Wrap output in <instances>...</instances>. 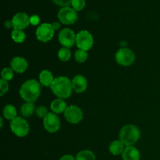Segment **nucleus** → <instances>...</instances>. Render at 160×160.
<instances>
[{
    "label": "nucleus",
    "instance_id": "1",
    "mask_svg": "<svg viewBox=\"0 0 160 160\" xmlns=\"http://www.w3.org/2000/svg\"><path fill=\"white\" fill-rule=\"evenodd\" d=\"M40 84L34 79L25 81L20 87V95L27 102L34 103L40 96Z\"/></svg>",
    "mask_w": 160,
    "mask_h": 160
},
{
    "label": "nucleus",
    "instance_id": "2",
    "mask_svg": "<svg viewBox=\"0 0 160 160\" xmlns=\"http://www.w3.org/2000/svg\"><path fill=\"white\" fill-rule=\"evenodd\" d=\"M52 92L59 98H67L73 92L72 81L67 77H58L55 78L51 86Z\"/></svg>",
    "mask_w": 160,
    "mask_h": 160
},
{
    "label": "nucleus",
    "instance_id": "3",
    "mask_svg": "<svg viewBox=\"0 0 160 160\" xmlns=\"http://www.w3.org/2000/svg\"><path fill=\"white\" fill-rule=\"evenodd\" d=\"M120 140L125 146H132L139 140L141 133L138 128L135 125L128 124L122 128L120 131Z\"/></svg>",
    "mask_w": 160,
    "mask_h": 160
},
{
    "label": "nucleus",
    "instance_id": "4",
    "mask_svg": "<svg viewBox=\"0 0 160 160\" xmlns=\"http://www.w3.org/2000/svg\"><path fill=\"white\" fill-rule=\"evenodd\" d=\"M10 128L12 133L18 137H25L28 135L30 131V127L28 122L21 117H17L11 120Z\"/></svg>",
    "mask_w": 160,
    "mask_h": 160
},
{
    "label": "nucleus",
    "instance_id": "5",
    "mask_svg": "<svg viewBox=\"0 0 160 160\" xmlns=\"http://www.w3.org/2000/svg\"><path fill=\"white\" fill-rule=\"evenodd\" d=\"M94 43L92 34L86 30L79 31L76 36V44L79 49L88 51Z\"/></svg>",
    "mask_w": 160,
    "mask_h": 160
},
{
    "label": "nucleus",
    "instance_id": "6",
    "mask_svg": "<svg viewBox=\"0 0 160 160\" xmlns=\"http://www.w3.org/2000/svg\"><path fill=\"white\" fill-rule=\"evenodd\" d=\"M58 18L63 24H73L78 20V16L73 8L62 7L58 12Z\"/></svg>",
    "mask_w": 160,
    "mask_h": 160
},
{
    "label": "nucleus",
    "instance_id": "7",
    "mask_svg": "<svg viewBox=\"0 0 160 160\" xmlns=\"http://www.w3.org/2000/svg\"><path fill=\"white\" fill-rule=\"evenodd\" d=\"M116 60L120 65L128 67L134 63L135 60V56L131 49L128 48H123L119 49L116 53Z\"/></svg>",
    "mask_w": 160,
    "mask_h": 160
},
{
    "label": "nucleus",
    "instance_id": "8",
    "mask_svg": "<svg viewBox=\"0 0 160 160\" xmlns=\"http://www.w3.org/2000/svg\"><path fill=\"white\" fill-rule=\"evenodd\" d=\"M55 30L52 25L45 23L41 24L36 30V38L42 42H47L51 40L54 36Z\"/></svg>",
    "mask_w": 160,
    "mask_h": 160
},
{
    "label": "nucleus",
    "instance_id": "9",
    "mask_svg": "<svg viewBox=\"0 0 160 160\" xmlns=\"http://www.w3.org/2000/svg\"><path fill=\"white\" fill-rule=\"evenodd\" d=\"M75 33L69 28H64L59 34V42L64 48H71L76 43Z\"/></svg>",
    "mask_w": 160,
    "mask_h": 160
},
{
    "label": "nucleus",
    "instance_id": "10",
    "mask_svg": "<svg viewBox=\"0 0 160 160\" xmlns=\"http://www.w3.org/2000/svg\"><path fill=\"white\" fill-rule=\"evenodd\" d=\"M64 117L69 123L76 124L81 122L83 119V112L81 108L72 105L67 106L64 112Z\"/></svg>",
    "mask_w": 160,
    "mask_h": 160
},
{
    "label": "nucleus",
    "instance_id": "11",
    "mask_svg": "<svg viewBox=\"0 0 160 160\" xmlns=\"http://www.w3.org/2000/svg\"><path fill=\"white\" fill-rule=\"evenodd\" d=\"M43 125L45 129L49 133H56L60 128V120L54 112H48L43 119Z\"/></svg>",
    "mask_w": 160,
    "mask_h": 160
},
{
    "label": "nucleus",
    "instance_id": "12",
    "mask_svg": "<svg viewBox=\"0 0 160 160\" xmlns=\"http://www.w3.org/2000/svg\"><path fill=\"white\" fill-rule=\"evenodd\" d=\"M12 22L14 30H20V31H23V29L28 28L31 23L30 17L25 12H17L12 17Z\"/></svg>",
    "mask_w": 160,
    "mask_h": 160
},
{
    "label": "nucleus",
    "instance_id": "13",
    "mask_svg": "<svg viewBox=\"0 0 160 160\" xmlns=\"http://www.w3.org/2000/svg\"><path fill=\"white\" fill-rule=\"evenodd\" d=\"M10 66L13 71L19 73H23L28 69V63L24 58L17 56V57H14L12 59L10 62Z\"/></svg>",
    "mask_w": 160,
    "mask_h": 160
},
{
    "label": "nucleus",
    "instance_id": "14",
    "mask_svg": "<svg viewBox=\"0 0 160 160\" xmlns=\"http://www.w3.org/2000/svg\"><path fill=\"white\" fill-rule=\"evenodd\" d=\"M73 90L77 93H82L87 89L88 82L86 78L81 74L75 76L72 80Z\"/></svg>",
    "mask_w": 160,
    "mask_h": 160
},
{
    "label": "nucleus",
    "instance_id": "15",
    "mask_svg": "<svg viewBox=\"0 0 160 160\" xmlns=\"http://www.w3.org/2000/svg\"><path fill=\"white\" fill-rule=\"evenodd\" d=\"M123 160H140V152L138 150L132 146H127L122 153Z\"/></svg>",
    "mask_w": 160,
    "mask_h": 160
},
{
    "label": "nucleus",
    "instance_id": "16",
    "mask_svg": "<svg viewBox=\"0 0 160 160\" xmlns=\"http://www.w3.org/2000/svg\"><path fill=\"white\" fill-rule=\"evenodd\" d=\"M50 107H51L52 111L54 113L59 114L65 112L67 106L66 102L63 101L62 98H57V99H55L54 101L52 102Z\"/></svg>",
    "mask_w": 160,
    "mask_h": 160
},
{
    "label": "nucleus",
    "instance_id": "17",
    "mask_svg": "<svg viewBox=\"0 0 160 160\" xmlns=\"http://www.w3.org/2000/svg\"><path fill=\"white\" fill-rule=\"evenodd\" d=\"M39 80L40 82L45 87H51L54 81V78L52 76V73L49 70H42L39 74Z\"/></svg>",
    "mask_w": 160,
    "mask_h": 160
},
{
    "label": "nucleus",
    "instance_id": "18",
    "mask_svg": "<svg viewBox=\"0 0 160 160\" xmlns=\"http://www.w3.org/2000/svg\"><path fill=\"white\" fill-rule=\"evenodd\" d=\"M124 144L120 140H116L114 142H111L109 145V152L113 156H118V155L122 154L124 150Z\"/></svg>",
    "mask_w": 160,
    "mask_h": 160
},
{
    "label": "nucleus",
    "instance_id": "19",
    "mask_svg": "<svg viewBox=\"0 0 160 160\" xmlns=\"http://www.w3.org/2000/svg\"><path fill=\"white\" fill-rule=\"evenodd\" d=\"M17 109L12 105H6L3 109V115L7 120H14L17 117Z\"/></svg>",
    "mask_w": 160,
    "mask_h": 160
},
{
    "label": "nucleus",
    "instance_id": "20",
    "mask_svg": "<svg viewBox=\"0 0 160 160\" xmlns=\"http://www.w3.org/2000/svg\"><path fill=\"white\" fill-rule=\"evenodd\" d=\"M21 114L24 117H31L36 111L33 102H27L21 106Z\"/></svg>",
    "mask_w": 160,
    "mask_h": 160
},
{
    "label": "nucleus",
    "instance_id": "21",
    "mask_svg": "<svg viewBox=\"0 0 160 160\" xmlns=\"http://www.w3.org/2000/svg\"><path fill=\"white\" fill-rule=\"evenodd\" d=\"M76 160H95V156L90 150H83L77 154Z\"/></svg>",
    "mask_w": 160,
    "mask_h": 160
},
{
    "label": "nucleus",
    "instance_id": "22",
    "mask_svg": "<svg viewBox=\"0 0 160 160\" xmlns=\"http://www.w3.org/2000/svg\"><path fill=\"white\" fill-rule=\"evenodd\" d=\"M11 37L12 39L17 43H22L24 42L26 38V34L23 31L20 30H13L11 33Z\"/></svg>",
    "mask_w": 160,
    "mask_h": 160
},
{
    "label": "nucleus",
    "instance_id": "23",
    "mask_svg": "<svg viewBox=\"0 0 160 160\" xmlns=\"http://www.w3.org/2000/svg\"><path fill=\"white\" fill-rule=\"evenodd\" d=\"M58 57L62 62H67L71 57V52L67 48H62L58 52Z\"/></svg>",
    "mask_w": 160,
    "mask_h": 160
},
{
    "label": "nucleus",
    "instance_id": "24",
    "mask_svg": "<svg viewBox=\"0 0 160 160\" xmlns=\"http://www.w3.org/2000/svg\"><path fill=\"white\" fill-rule=\"evenodd\" d=\"M74 59L78 62H84L88 59V53L84 50L78 49L75 52Z\"/></svg>",
    "mask_w": 160,
    "mask_h": 160
},
{
    "label": "nucleus",
    "instance_id": "25",
    "mask_svg": "<svg viewBox=\"0 0 160 160\" xmlns=\"http://www.w3.org/2000/svg\"><path fill=\"white\" fill-rule=\"evenodd\" d=\"M1 76L2 79L4 80V81H11L13 78V70L11 67H6L2 70Z\"/></svg>",
    "mask_w": 160,
    "mask_h": 160
},
{
    "label": "nucleus",
    "instance_id": "26",
    "mask_svg": "<svg viewBox=\"0 0 160 160\" xmlns=\"http://www.w3.org/2000/svg\"><path fill=\"white\" fill-rule=\"evenodd\" d=\"M72 6L76 11H81L85 6V0H72Z\"/></svg>",
    "mask_w": 160,
    "mask_h": 160
},
{
    "label": "nucleus",
    "instance_id": "27",
    "mask_svg": "<svg viewBox=\"0 0 160 160\" xmlns=\"http://www.w3.org/2000/svg\"><path fill=\"white\" fill-rule=\"evenodd\" d=\"M36 114H37V116L38 117H40V118H45V117H46L47 115H48V109H47V108L45 107V106H38V107L36 109V111H35Z\"/></svg>",
    "mask_w": 160,
    "mask_h": 160
},
{
    "label": "nucleus",
    "instance_id": "28",
    "mask_svg": "<svg viewBox=\"0 0 160 160\" xmlns=\"http://www.w3.org/2000/svg\"><path fill=\"white\" fill-rule=\"evenodd\" d=\"M0 89H1V96L4 95L9 90V84L8 81L4 80H0Z\"/></svg>",
    "mask_w": 160,
    "mask_h": 160
},
{
    "label": "nucleus",
    "instance_id": "29",
    "mask_svg": "<svg viewBox=\"0 0 160 160\" xmlns=\"http://www.w3.org/2000/svg\"><path fill=\"white\" fill-rule=\"evenodd\" d=\"M55 4L62 7H68L71 5L72 0H52Z\"/></svg>",
    "mask_w": 160,
    "mask_h": 160
},
{
    "label": "nucleus",
    "instance_id": "30",
    "mask_svg": "<svg viewBox=\"0 0 160 160\" xmlns=\"http://www.w3.org/2000/svg\"><path fill=\"white\" fill-rule=\"evenodd\" d=\"M40 22V18L37 15H33L30 17V23L32 25H38Z\"/></svg>",
    "mask_w": 160,
    "mask_h": 160
},
{
    "label": "nucleus",
    "instance_id": "31",
    "mask_svg": "<svg viewBox=\"0 0 160 160\" xmlns=\"http://www.w3.org/2000/svg\"><path fill=\"white\" fill-rule=\"evenodd\" d=\"M59 160H76V158H74L71 155H64Z\"/></svg>",
    "mask_w": 160,
    "mask_h": 160
},
{
    "label": "nucleus",
    "instance_id": "32",
    "mask_svg": "<svg viewBox=\"0 0 160 160\" xmlns=\"http://www.w3.org/2000/svg\"><path fill=\"white\" fill-rule=\"evenodd\" d=\"M5 27H6V28H11L12 27L13 28V26H12V20H7V21L5 22Z\"/></svg>",
    "mask_w": 160,
    "mask_h": 160
},
{
    "label": "nucleus",
    "instance_id": "33",
    "mask_svg": "<svg viewBox=\"0 0 160 160\" xmlns=\"http://www.w3.org/2000/svg\"><path fill=\"white\" fill-rule=\"evenodd\" d=\"M52 27H53V28H54V30L55 31H57L58 29H59V28H60V23H58V22H54V23H52Z\"/></svg>",
    "mask_w": 160,
    "mask_h": 160
}]
</instances>
